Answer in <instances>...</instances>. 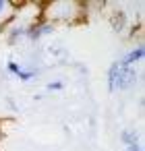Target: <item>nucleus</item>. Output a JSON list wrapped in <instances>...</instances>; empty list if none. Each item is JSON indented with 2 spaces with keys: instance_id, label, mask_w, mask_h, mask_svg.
Wrapping results in <instances>:
<instances>
[{
  "instance_id": "obj_1",
  "label": "nucleus",
  "mask_w": 145,
  "mask_h": 151,
  "mask_svg": "<svg viewBox=\"0 0 145 151\" xmlns=\"http://www.w3.org/2000/svg\"><path fill=\"white\" fill-rule=\"evenodd\" d=\"M42 13L40 17L52 25L64 23V25H75L81 23L85 19V6L73 0H60V2H48V4H40Z\"/></svg>"
},
{
  "instance_id": "obj_2",
  "label": "nucleus",
  "mask_w": 145,
  "mask_h": 151,
  "mask_svg": "<svg viewBox=\"0 0 145 151\" xmlns=\"http://www.w3.org/2000/svg\"><path fill=\"white\" fill-rule=\"evenodd\" d=\"M139 79V73L135 66H122L118 60H114L108 68V89L110 93L116 91H126L131 89Z\"/></svg>"
},
{
  "instance_id": "obj_3",
  "label": "nucleus",
  "mask_w": 145,
  "mask_h": 151,
  "mask_svg": "<svg viewBox=\"0 0 145 151\" xmlns=\"http://www.w3.org/2000/svg\"><path fill=\"white\" fill-rule=\"evenodd\" d=\"M54 31H56V25H52V23H48L44 19H35V21L27 23V27H25V40L40 42L42 37H46V35H50Z\"/></svg>"
},
{
  "instance_id": "obj_4",
  "label": "nucleus",
  "mask_w": 145,
  "mask_h": 151,
  "mask_svg": "<svg viewBox=\"0 0 145 151\" xmlns=\"http://www.w3.org/2000/svg\"><path fill=\"white\" fill-rule=\"evenodd\" d=\"M143 56H145V50H143V46L139 44V46L131 48L124 56H120V58H118V62H120L122 66H135L137 62H141V60H143Z\"/></svg>"
},
{
  "instance_id": "obj_5",
  "label": "nucleus",
  "mask_w": 145,
  "mask_h": 151,
  "mask_svg": "<svg viewBox=\"0 0 145 151\" xmlns=\"http://www.w3.org/2000/svg\"><path fill=\"white\" fill-rule=\"evenodd\" d=\"M25 27H27V23H15L13 27H9L6 29V42H9V46H17L19 42H23L25 40Z\"/></svg>"
},
{
  "instance_id": "obj_6",
  "label": "nucleus",
  "mask_w": 145,
  "mask_h": 151,
  "mask_svg": "<svg viewBox=\"0 0 145 151\" xmlns=\"http://www.w3.org/2000/svg\"><path fill=\"white\" fill-rule=\"evenodd\" d=\"M120 141H122V145H124L126 151H143L141 143H139V134L135 130H131V128H126V130L120 132Z\"/></svg>"
},
{
  "instance_id": "obj_7",
  "label": "nucleus",
  "mask_w": 145,
  "mask_h": 151,
  "mask_svg": "<svg viewBox=\"0 0 145 151\" xmlns=\"http://www.w3.org/2000/svg\"><path fill=\"white\" fill-rule=\"evenodd\" d=\"M110 23H112V27H114L116 31H122V29H124V23H126V15H124V11H116V13L112 15Z\"/></svg>"
},
{
  "instance_id": "obj_8",
  "label": "nucleus",
  "mask_w": 145,
  "mask_h": 151,
  "mask_svg": "<svg viewBox=\"0 0 145 151\" xmlns=\"http://www.w3.org/2000/svg\"><path fill=\"white\" fill-rule=\"evenodd\" d=\"M35 77H38V70H27L25 66H23V70L17 75V79H19L21 83H29V81H31V79H35Z\"/></svg>"
},
{
  "instance_id": "obj_9",
  "label": "nucleus",
  "mask_w": 145,
  "mask_h": 151,
  "mask_svg": "<svg viewBox=\"0 0 145 151\" xmlns=\"http://www.w3.org/2000/svg\"><path fill=\"white\" fill-rule=\"evenodd\" d=\"M6 70L17 77V75L23 70V64H19V62H15V60H9V62H6Z\"/></svg>"
},
{
  "instance_id": "obj_10",
  "label": "nucleus",
  "mask_w": 145,
  "mask_h": 151,
  "mask_svg": "<svg viewBox=\"0 0 145 151\" xmlns=\"http://www.w3.org/2000/svg\"><path fill=\"white\" fill-rule=\"evenodd\" d=\"M15 9H17V4H11L6 0H0V17H2L6 11H15Z\"/></svg>"
},
{
  "instance_id": "obj_11",
  "label": "nucleus",
  "mask_w": 145,
  "mask_h": 151,
  "mask_svg": "<svg viewBox=\"0 0 145 151\" xmlns=\"http://www.w3.org/2000/svg\"><path fill=\"white\" fill-rule=\"evenodd\" d=\"M46 89H48V91H62V89H64V83H62V81H52V83L46 85Z\"/></svg>"
},
{
  "instance_id": "obj_12",
  "label": "nucleus",
  "mask_w": 145,
  "mask_h": 151,
  "mask_svg": "<svg viewBox=\"0 0 145 151\" xmlns=\"http://www.w3.org/2000/svg\"><path fill=\"white\" fill-rule=\"evenodd\" d=\"M0 139H2V132H0Z\"/></svg>"
}]
</instances>
